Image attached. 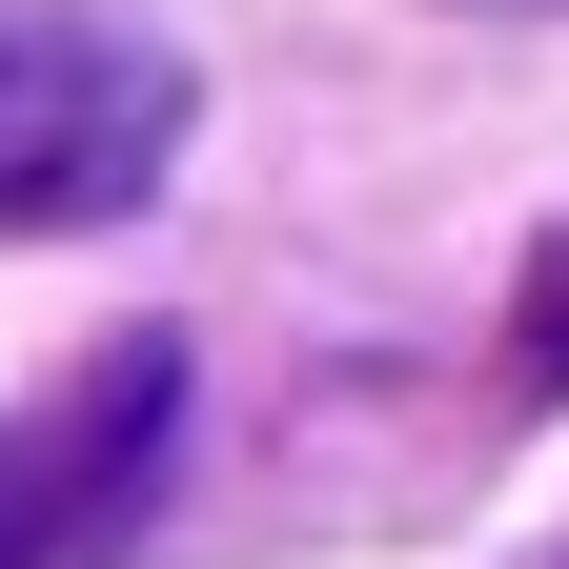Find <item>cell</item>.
Returning a JSON list of instances; mask_svg holds the SVG:
<instances>
[{"instance_id":"obj_1","label":"cell","mask_w":569,"mask_h":569,"mask_svg":"<svg viewBox=\"0 0 569 569\" xmlns=\"http://www.w3.org/2000/svg\"><path fill=\"white\" fill-rule=\"evenodd\" d=\"M183 41L102 0H0V224H122L183 163Z\"/></svg>"},{"instance_id":"obj_3","label":"cell","mask_w":569,"mask_h":569,"mask_svg":"<svg viewBox=\"0 0 569 569\" xmlns=\"http://www.w3.org/2000/svg\"><path fill=\"white\" fill-rule=\"evenodd\" d=\"M509 326H529V367H549V387H569V224H549V244H529V284H509Z\"/></svg>"},{"instance_id":"obj_2","label":"cell","mask_w":569,"mask_h":569,"mask_svg":"<svg viewBox=\"0 0 569 569\" xmlns=\"http://www.w3.org/2000/svg\"><path fill=\"white\" fill-rule=\"evenodd\" d=\"M163 427H183V346L142 326L102 367H61L41 407H0V569H102L163 488Z\"/></svg>"}]
</instances>
